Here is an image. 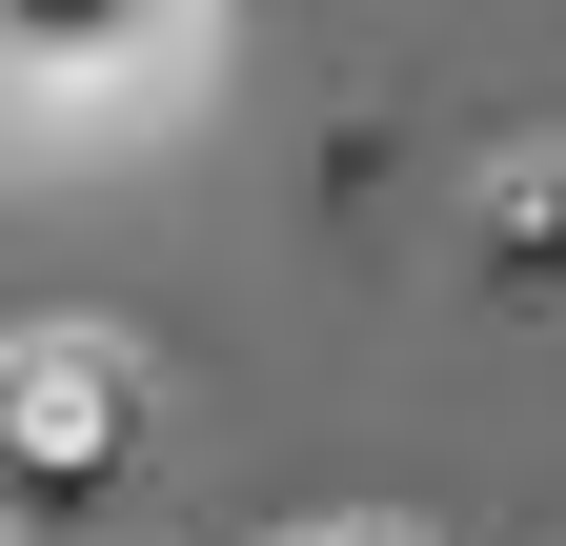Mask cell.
I'll list each match as a JSON object with an SVG mask.
<instances>
[{"label":"cell","instance_id":"cell-1","mask_svg":"<svg viewBox=\"0 0 566 546\" xmlns=\"http://www.w3.org/2000/svg\"><path fill=\"white\" fill-rule=\"evenodd\" d=\"M163 445V365L102 304H21L0 324V526H102Z\"/></svg>","mask_w":566,"mask_h":546},{"label":"cell","instance_id":"cell-3","mask_svg":"<svg viewBox=\"0 0 566 546\" xmlns=\"http://www.w3.org/2000/svg\"><path fill=\"white\" fill-rule=\"evenodd\" d=\"M182 41V0H0V102H122Z\"/></svg>","mask_w":566,"mask_h":546},{"label":"cell","instance_id":"cell-2","mask_svg":"<svg viewBox=\"0 0 566 546\" xmlns=\"http://www.w3.org/2000/svg\"><path fill=\"white\" fill-rule=\"evenodd\" d=\"M465 304L485 324H566V122H526L465 182Z\"/></svg>","mask_w":566,"mask_h":546}]
</instances>
